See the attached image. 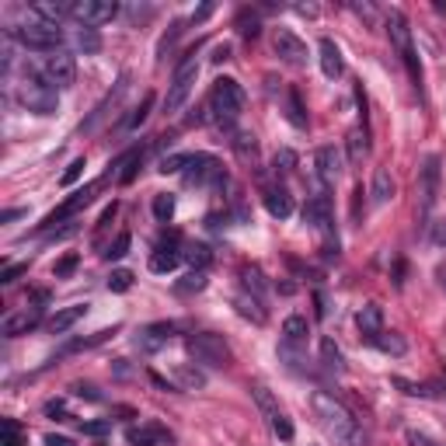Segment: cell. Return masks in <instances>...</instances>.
<instances>
[{"label": "cell", "mask_w": 446, "mask_h": 446, "mask_svg": "<svg viewBox=\"0 0 446 446\" xmlns=\"http://www.w3.org/2000/svg\"><path fill=\"white\" fill-rule=\"evenodd\" d=\"M311 405H314V415H318L321 429L335 440V446H366L356 415L342 405L338 398H331L328 391H318V394L311 398Z\"/></svg>", "instance_id": "obj_1"}, {"label": "cell", "mask_w": 446, "mask_h": 446, "mask_svg": "<svg viewBox=\"0 0 446 446\" xmlns=\"http://www.w3.org/2000/svg\"><path fill=\"white\" fill-rule=\"evenodd\" d=\"M209 112L223 126H234L244 112V87L234 77H216L213 91H209Z\"/></svg>", "instance_id": "obj_2"}, {"label": "cell", "mask_w": 446, "mask_h": 446, "mask_svg": "<svg viewBox=\"0 0 446 446\" xmlns=\"http://www.w3.org/2000/svg\"><path fill=\"white\" fill-rule=\"evenodd\" d=\"M196 77H199V60H196V49H192V52L182 56V63H178V70H174V77H171L167 98H164V112H178V108L192 98Z\"/></svg>", "instance_id": "obj_3"}, {"label": "cell", "mask_w": 446, "mask_h": 446, "mask_svg": "<svg viewBox=\"0 0 446 446\" xmlns=\"http://www.w3.org/2000/svg\"><path fill=\"white\" fill-rule=\"evenodd\" d=\"M18 101L28 108V112H35V116H56V108H60V98H56V87L52 84H45L39 74H32V77H25V81L18 84Z\"/></svg>", "instance_id": "obj_4"}, {"label": "cell", "mask_w": 446, "mask_h": 446, "mask_svg": "<svg viewBox=\"0 0 446 446\" xmlns=\"http://www.w3.org/2000/svg\"><path fill=\"white\" fill-rule=\"evenodd\" d=\"M185 349H189V356H192L196 363H203V366H227L230 363V345H227L220 335H213V331H196V335H189V338H185Z\"/></svg>", "instance_id": "obj_5"}, {"label": "cell", "mask_w": 446, "mask_h": 446, "mask_svg": "<svg viewBox=\"0 0 446 446\" xmlns=\"http://www.w3.org/2000/svg\"><path fill=\"white\" fill-rule=\"evenodd\" d=\"M387 35L394 42V49L401 52V60L408 63V74H411V81L418 84L422 81V67H418V60H415V45H411V25H408V18L398 11V7H391L387 11Z\"/></svg>", "instance_id": "obj_6"}, {"label": "cell", "mask_w": 446, "mask_h": 446, "mask_svg": "<svg viewBox=\"0 0 446 446\" xmlns=\"http://www.w3.org/2000/svg\"><path fill=\"white\" fill-rule=\"evenodd\" d=\"M14 39L21 42L25 49H35V52H60V42H63V32L60 25H45V21H28V25H18L11 28Z\"/></svg>", "instance_id": "obj_7"}, {"label": "cell", "mask_w": 446, "mask_h": 446, "mask_svg": "<svg viewBox=\"0 0 446 446\" xmlns=\"http://www.w3.org/2000/svg\"><path fill=\"white\" fill-rule=\"evenodd\" d=\"M227 174L216 157L209 154H189V164H185V185L192 189H203V185H223Z\"/></svg>", "instance_id": "obj_8"}, {"label": "cell", "mask_w": 446, "mask_h": 446, "mask_svg": "<svg viewBox=\"0 0 446 446\" xmlns=\"http://www.w3.org/2000/svg\"><path fill=\"white\" fill-rule=\"evenodd\" d=\"M39 77L45 84H52V87H74L77 81V63H74V56L70 52H52V56H45V63L39 67Z\"/></svg>", "instance_id": "obj_9"}, {"label": "cell", "mask_w": 446, "mask_h": 446, "mask_svg": "<svg viewBox=\"0 0 446 446\" xmlns=\"http://www.w3.org/2000/svg\"><path fill=\"white\" fill-rule=\"evenodd\" d=\"M116 14H119V4H112V0H77L70 7V18L81 21L84 28H98V25L112 21Z\"/></svg>", "instance_id": "obj_10"}, {"label": "cell", "mask_w": 446, "mask_h": 446, "mask_svg": "<svg viewBox=\"0 0 446 446\" xmlns=\"http://www.w3.org/2000/svg\"><path fill=\"white\" fill-rule=\"evenodd\" d=\"M272 49H276V56L289 63V67H303L307 63V45L300 42V35H293L289 28H276L272 32Z\"/></svg>", "instance_id": "obj_11"}, {"label": "cell", "mask_w": 446, "mask_h": 446, "mask_svg": "<svg viewBox=\"0 0 446 446\" xmlns=\"http://www.w3.org/2000/svg\"><path fill=\"white\" fill-rule=\"evenodd\" d=\"M171 335H174V325H150V328H143V331L133 338V345H136L140 352L154 356V352H161L164 345L171 342Z\"/></svg>", "instance_id": "obj_12"}, {"label": "cell", "mask_w": 446, "mask_h": 446, "mask_svg": "<svg viewBox=\"0 0 446 446\" xmlns=\"http://www.w3.org/2000/svg\"><path fill=\"white\" fill-rule=\"evenodd\" d=\"M126 443L129 446H171L174 443V436L164 429V425H133V429H126Z\"/></svg>", "instance_id": "obj_13"}, {"label": "cell", "mask_w": 446, "mask_h": 446, "mask_svg": "<svg viewBox=\"0 0 446 446\" xmlns=\"http://www.w3.org/2000/svg\"><path fill=\"white\" fill-rule=\"evenodd\" d=\"M356 328H359V335H363L366 342L373 345L384 335V307L380 303H366L363 311L356 314Z\"/></svg>", "instance_id": "obj_14"}, {"label": "cell", "mask_w": 446, "mask_h": 446, "mask_svg": "<svg viewBox=\"0 0 446 446\" xmlns=\"http://www.w3.org/2000/svg\"><path fill=\"white\" fill-rule=\"evenodd\" d=\"M94 192H98V185H87V189H81V192H74V196L60 206V209H52V213L45 216V227H56V223H63L67 216H74L77 209H84V206L94 199Z\"/></svg>", "instance_id": "obj_15"}, {"label": "cell", "mask_w": 446, "mask_h": 446, "mask_svg": "<svg viewBox=\"0 0 446 446\" xmlns=\"http://www.w3.org/2000/svg\"><path fill=\"white\" fill-rule=\"evenodd\" d=\"M303 223L314 227V230H325L328 223H331V203H328V196H311V199H307V206H303Z\"/></svg>", "instance_id": "obj_16"}, {"label": "cell", "mask_w": 446, "mask_h": 446, "mask_svg": "<svg viewBox=\"0 0 446 446\" xmlns=\"http://www.w3.org/2000/svg\"><path fill=\"white\" fill-rule=\"evenodd\" d=\"M318 52H321V70H325V77H342V70H345V60H342V49L335 45V39H321L318 42Z\"/></svg>", "instance_id": "obj_17"}, {"label": "cell", "mask_w": 446, "mask_h": 446, "mask_svg": "<svg viewBox=\"0 0 446 446\" xmlns=\"http://www.w3.org/2000/svg\"><path fill=\"white\" fill-rule=\"evenodd\" d=\"M314 164H318V178H321V182H328V185L338 182V174H342V154H338L335 147H321Z\"/></svg>", "instance_id": "obj_18"}, {"label": "cell", "mask_w": 446, "mask_h": 446, "mask_svg": "<svg viewBox=\"0 0 446 446\" xmlns=\"http://www.w3.org/2000/svg\"><path fill=\"white\" fill-rule=\"evenodd\" d=\"M84 314H87V303H77V307H63V311H56V314L49 318V331H52V335H63V331H70V328L77 325Z\"/></svg>", "instance_id": "obj_19"}, {"label": "cell", "mask_w": 446, "mask_h": 446, "mask_svg": "<svg viewBox=\"0 0 446 446\" xmlns=\"http://www.w3.org/2000/svg\"><path fill=\"white\" fill-rule=\"evenodd\" d=\"M391 196H394V178H391L387 167H377L373 185H369V199H373V206H384L391 203Z\"/></svg>", "instance_id": "obj_20"}, {"label": "cell", "mask_w": 446, "mask_h": 446, "mask_svg": "<svg viewBox=\"0 0 446 446\" xmlns=\"http://www.w3.org/2000/svg\"><path fill=\"white\" fill-rule=\"evenodd\" d=\"M307 335H311V325H307V318L293 314V318H286V321H283V342H286V345L300 349V345L307 342Z\"/></svg>", "instance_id": "obj_21"}, {"label": "cell", "mask_w": 446, "mask_h": 446, "mask_svg": "<svg viewBox=\"0 0 446 446\" xmlns=\"http://www.w3.org/2000/svg\"><path fill=\"white\" fill-rule=\"evenodd\" d=\"M70 7L74 4H52V0H39V4H32V14L45 21V25H60L67 14H70Z\"/></svg>", "instance_id": "obj_22"}, {"label": "cell", "mask_w": 446, "mask_h": 446, "mask_svg": "<svg viewBox=\"0 0 446 446\" xmlns=\"http://www.w3.org/2000/svg\"><path fill=\"white\" fill-rule=\"evenodd\" d=\"M126 84H129V74H122L119 84H116V91H112V94H108V98H105V101H101V105H98V108L91 112V119L81 126V133H91V129H94V126L101 122V116H108V105H116V101H119L122 91H126Z\"/></svg>", "instance_id": "obj_23"}, {"label": "cell", "mask_w": 446, "mask_h": 446, "mask_svg": "<svg viewBox=\"0 0 446 446\" xmlns=\"http://www.w3.org/2000/svg\"><path fill=\"white\" fill-rule=\"evenodd\" d=\"M265 209H269L276 220H286V216L293 213V196H289L286 189H269V192H265Z\"/></svg>", "instance_id": "obj_24"}, {"label": "cell", "mask_w": 446, "mask_h": 446, "mask_svg": "<svg viewBox=\"0 0 446 446\" xmlns=\"http://www.w3.org/2000/svg\"><path fill=\"white\" fill-rule=\"evenodd\" d=\"M35 325H39V311H21V314H14V318L4 321V335H7V338H18V335L32 331Z\"/></svg>", "instance_id": "obj_25"}, {"label": "cell", "mask_w": 446, "mask_h": 446, "mask_svg": "<svg viewBox=\"0 0 446 446\" xmlns=\"http://www.w3.org/2000/svg\"><path fill=\"white\" fill-rule=\"evenodd\" d=\"M234 307H238V314H241V318L255 321V325H265V311H262V300H258V296L241 293V296L234 300Z\"/></svg>", "instance_id": "obj_26"}, {"label": "cell", "mask_w": 446, "mask_h": 446, "mask_svg": "<svg viewBox=\"0 0 446 446\" xmlns=\"http://www.w3.org/2000/svg\"><path fill=\"white\" fill-rule=\"evenodd\" d=\"M0 446H28V436H25L21 422H14V418L0 422Z\"/></svg>", "instance_id": "obj_27"}, {"label": "cell", "mask_w": 446, "mask_h": 446, "mask_svg": "<svg viewBox=\"0 0 446 446\" xmlns=\"http://www.w3.org/2000/svg\"><path fill=\"white\" fill-rule=\"evenodd\" d=\"M436 157H429L425 171H422V196H425V209H433V199H436V178H440V167H436Z\"/></svg>", "instance_id": "obj_28"}, {"label": "cell", "mask_w": 446, "mask_h": 446, "mask_svg": "<svg viewBox=\"0 0 446 446\" xmlns=\"http://www.w3.org/2000/svg\"><path fill=\"white\" fill-rule=\"evenodd\" d=\"M321 359H325V369H331V373H342V369H345L342 349H338L331 338H321Z\"/></svg>", "instance_id": "obj_29"}, {"label": "cell", "mask_w": 446, "mask_h": 446, "mask_svg": "<svg viewBox=\"0 0 446 446\" xmlns=\"http://www.w3.org/2000/svg\"><path fill=\"white\" fill-rule=\"evenodd\" d=\"M178 262H182V255H178V251H171V247H167V251H154V255H150V272H171V269H174V265H178Z\"/></svg>", "instance_id": "obj_30"}, {"label": "cell", "mask_w": 446, "mask_h": 446, "mask_svg": "<svg viewBox=\"0 0 446 446\" xmlns=\"http://www.w3.org/2000/svg\"><path fill=\"white\" fill-rule=\"evenodd\" d=\"M116 335V328H105V331H94L91 338H74L63 352H81V349H94V345H101V342H108Z\"/></svg>", "instance_id": "obj_31"}, {"label": "cell", "mask_w": 446, "mask_h": 446, "mask_svg": "<svg viewBox=\"0 0 446 446\" xmlns=\"http://www.w3.org/2000/svg\"><path fill=\"white\" fill-rule=\"evenodd\" d=\"M241 279H244V293H251V296H258V300L265 296V279H262V272H258L255 265H251V269L244 265V269H241Z\"/></svg>", "instance_id": "obj_32"}, {"label": "cell", "mask_w": 446, "mask_h": 446, "mask_svg": "<svg viewBox=\"0 0 446 446\" xmlns=\"http://www.w3.org/2000/svg\"><path fill=\"white\" fill-rule=\"evenodd\" d=\"M373 345H377V349H384V352H394V356H405V352H408V342L401 338V335H394V331H391V335L384 331Z\"/></svg>", "instance_id": "obj_33"}, {"label": "cell", "mask_w": 446, "mask_h": 446, "mask_svg": "<svg viewBox=\"0 0 446 446\" xmlns=\"http://www.w3.org/2000/svg\"><path fill=\"white\" fill-rule=\"evenodd\" d=\"M366 150H369V143H366V133H363V129H352V133H349V161L359 164L366 157Z\"/></svg>", "instance_id": "obj_34"}, {"label": "cell", "mask_w": 446, "mask_h": 446, "mask_svg": "<svg viewBox=\"0 0 446 446\" xmlns=\"http://www.w3.org/2000/svg\"><path fill=\"white\" fill-rule=\"evenodd\" d=\"M154 216H157V223H167L174 216V196L171 192H157L154 196Z\"/></svg>", "instance_id": "obj_35"}, {"label": "cell", "mask_w": 446, "mask_h": 446, "mask_svg": "<svg viewBox=\"0 0 446 446\" xmlns=\"http://www.w3.org/2000/svg\"><path fill=\"white\" fill-rule=\"evenodd\" d=\"M286 108H289L286 116H289V122H293L296 129H307V116H303V105H300V94H296V91L286 94Z\"/></svg>", "instance_id": "obj_36"}, {"label": "cell", "mask_w": 446, "mask_h": 446, "mask_svg": "<svg viewBox=\"0 0 446 446\" xmlns=\"http://www.w3.org/2000/svg\"><path fill=\"white\" fill-rule=\"evenodd\" d=\"M185 262H189V265H192V269H199V272H203L206 265H209V262H213V251H209V247H206V244H192V247H189V251H185Z\"/></svg>", "instance_id": "obj_37"}, {"label": "cell", "mask_w": 446, "mask_h": 446, "mask_svg": "<svg viewBox=\"0 0 446 446\" xmlns=\"http://www.w3.org/2000/svg\"><path fill=\"white\" fill-rule=\"evenodd\" d=\"M174 289L182 293V296H189V293H199V289H206V272H199V269H192L182 283H174Z\"/></svg>", "instance_id": "obj_38"}, {"label": "cell", "mask_w": 446, "mask_h": 446, "mask_svg": "<svg viewBox=\"0 0 446 446\" xmlns=\"http://www.w3.org/2000/svg\"><path fill=\"white\" fill-rule=\"evenodd\" d=\"M269 425H272V433H276L283 443H289V440H293V422L283 415V408H279L276 415H269Z\"/></svg>", "instance_id": "obj_39"}, {"label": "cell", "mask_w": 446, "mask_h": 446, "mask_svg": "<svg viewBox=\"0 0 446 446\" xmlns=\"http://www.w3.org/2000/svg\"><path fill=\"white\" fill-rule=\"evenodd\" d=\"M74 42H77L81 52H98V49H101V35H98L94 28H81V32L74 35Z\"/></svg>", "instance_id": "obj_40"}, {"label": "cell", "mask_w": 446, "mask_h": 446, "mask_svg": "<svg viewBox=\"0 0 446 446\" xmlns=\"http://www.w3.org/2000/svg\"><path fill=\"white\" fill-rule=\"evenodd\" d=\"M234 150H238V157H241V161H255V154H258V147H255V136L238 133V136H234Z\"/></svg>", "instance_id": "obj_41"}, {"label": "cell", "mask_w": 446, "mask_h": 446, "mask_svg": "<svg viewBox=\"0 0 446 446\" xmlns=\"http://www.w3.org/2000/svg\"><path fill=\"white\" fill-rule=\"evenodd\" d=\"M185 164H189V154H171V157H161L157 171L161 174H178V171H185Z\"/></svg>", "instance_id": "obj_42"}, {"label": "cell", "mask_w": 446, "mask_h": 446, "mask_svg": "<svg viewBox=\"0 0 446 446\" xmlns=\"http://www.w3.org/2000/svg\"><path fill=\"white\" fill-rule=\"evenodd\" d=\"M272 164H276V174H289V171L296 167V154H293L289 147H283V150H276Z\"/></svg>", "instance_id": "obj_43"}, {"label": "cell", "mask_w": 446, "mask_h": 446, "mask_svg": "<svg viewBox=\"0 0 446 446\" xmlns=\"http://www.w3.org/2000/svg\"><path fill=\"white\" fill-rule=\"evenodd\" d=\"M129 286H133V272H129V269H116V272L108 276V289H112V293H126Z\"/></svg>", "instance_id": "obj_44"}, {"label": "cell", "mask_w": 446, "mask_h": 446, "mask_svg": "<svg viewBox=\"0 0 446 446\" xmlns=\"http://www.w3.org/2000/svg\"><path fill=\"white\" fill-rule=\"evenodd\" d=\"M84 436H108L112 433V422L108 418H94V422H81Z\"/></svg>", "instance_id": "obj_45"}, {"label": "cell", "mask_w": 446, "mask_h": 446, "mask_svg": "<svg viewBox=\"0 0 446 446\" xmlns=\"http://www.w3.org/2000/svg\"><path fill=\"white\" fill-rule=\"evenodd\" d=\"M84 167H87V164H84V157H77V161H70V167H67V171L60 174V185H74V182H77V178L84 174Z\"/></svg>", "instance_id": "obj_46"}, {"label": "cell", "mask_w": 446, "mask_h": 446, "mask_svg": "<svg viewBox=\"0 0 446 446\" xmlns=\"http://www.w3.org/2000/svg\"><path fill=\"white\" fill-rule=\"evenodd\" d=\"M150 105H154V94H143V101H140V108L133 112V119H129V129H136V126H143V119L150 116Z\"/></svg>", "instance_id": "obj_47"}, {"label": "cell", "mask_w": 446, "mask_h": 446, "mask_svg": "<svg viewBox=\"0 0 446 446\" xmlns=\"http://www.w3.org/2000/svg\"><path fill=\"white\" fill-rule=\"evenodd\" d=\"M126 251H129V234H119L116 241L108 244V251H105V258H108V262H116V258H122Z\"/></svg>", "instance_id": "obj_48"}, {"label": "cell", "mask_w": 446, "mask_h": 446, "mask_svg": "<svg viewBox=\"0 0 446 446\" xmlns=\"http://www.w3.org/2000/svg\"><path fill=\"white\" fill-rule=\"evenodd\" d=\"M405 440H408V446H443L440 440H433V436H425V433H418V429H408Z\"/></svg>", "instance_id": "obj_49"}, {"label": "cell", "mask_w": 446, "mask_h": 446, "mask_svg": "<svg viewBox=\"0 0 446 446\" xmlns=\"http://www.w3.org/2000/svg\"><path fill=\"white\" fill-rule=\"evenodd\" d=\"M77 269V255H67V258H60L56 265H52V272H56V279H63V276H70Z\"/></svg>", "instance_id": "obj_50"}, {"label": "cell", "mask_w": 446, "mask_h": 446, "mask_svg": "<svg viewBox=\"0 0 446 446\" xmlns=\"http://www.w3.org/2000/svg\"><path fill=\"white\" fill-rule=\"evenodd\" d=\"M178 380H182L185 387H203V384H206L203 373H196V369H185V366L178 369Z\"/></svg>", "instance_id": "obj_51"}, {"label": "cell", "mask_w": 446, "mask_h": 446, "mask_svg": "<svg viewBox=\"0 0 446 446\" xmlns=\"http://www.w3.org/2000/svg\"><path fill=\"white\" fill-rule=\"evenodd\" d=\"M74 394H77V398H87V401H101L98 387H91V384H74Z\"/></svg>", "instance_id": "obj_52"}, {"label": "cell", "mask_w": 446, "mask_h": 446, "mask_svg": "<svg viewBox=\"0 0 446 446\" xmlns=\"http://www.w3.org/2000/svg\"><path fill=\"white\" fill-rule=\"evenodd\" d=\"M25 272H28V265H7V269H4V276H0V283H14V279H18V276H25Z\"/></svg>", "instance_id": "obj_53"}, {"label": "cell", "mask_w": 446, "mask_h": 446, "mask_svg": "<svg viewBox=\"0 0 446 446\" xmlns=\"http://www.w3.org/2000/svg\"><path fill=\"white\" fill-rule=\"evenodd\" d=\"M18 216H28V209H21V206H18V209H4V213H0V223H14Z\"/></svg>", "instance_id": "obj_54"}, {"label": "cell", "mask_w": 446, "mask_h": 446, "mask_svg": "<svg viewBox=\"0 0 446 446\" xmlns=\"http://www.w3.org/2000/svg\"><path fill=\"white\" fill-rule=\"evenodd\" d=\"M433 241L440 244V247H446V220H440V223H436V230H433Z\"/></svg>", "instance_id": "obj_55"}, {"label": "cell", "mask_w": 446, "mask_h": 446, "mask_svg": "<svg viewBox=\"0 0 446 446\" xmlns=\"http://www.w3.org/2000/svg\"><path fill=\"white\" fill-rule=\"evenodd\" d=\"M45 446H74V440H67V436H56V433H49V436H45Z\"/></svg>", "instance_id": "obj_56"}, {"label": "cell", "mask_w": 446, "mask_h": 446, "mask_svg": "<svg viewBox=\"0 0 446 446\" xmlns=\"http://www.w3.org/2000/svg\"><path fill=\"white\" fill-rule=\"evenodd\" d=\"M45 415H60L63 422L70 418V415H63V401H49V405H45Z\"/></svg>", "instance_id": "obj_57"}, {"label": "cell", "mask_w": 446, "mask_h": 446, "mask_svg": "<svg viewBox=\"0 0 446 446\" xmlns=\"http://www.w3.org/2000/svg\"><path fill=\"white\" fill-rule=\"evenodd\" d=\"M209 14H213V4H203V7H199V11L192 14V21H206Z\"/></svg>", "instance_id": "obj_58"}, {"label": "cell", "mask_w": 446, "mask_h": 446, "mask_svg": "<svg viewBox=\"0 0 446 446\" xmlns=\"http://www.w3.org/2000/svg\"><path fill=\"white\" fill-rule=\"evenodd\" d=\"M227 56H230V45H216V56H213V60L220 63V60H227Z\"/></svg>", "instance_id": "obj_59"}]
</instances>
